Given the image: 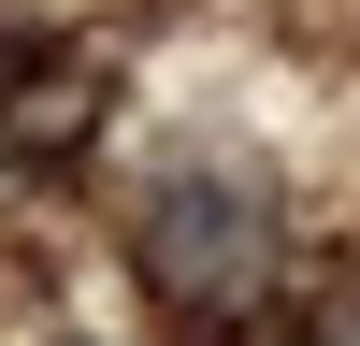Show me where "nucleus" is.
<instances>
[{
  "label": "nucleus",
  "instance_id": "nucleus-1",
  "mask_svg": "<svg viewBox=\"0 0 360 346\" xmlns=\"http://www.w3.org/2000/svg\"><path fill=\"white\" fill-rule=\"evenodd\" d=\"M274 188H259L245 159H173V173H144L130 188V274L159 288V303H188V317H231V303H259L274 288Z\"/></svg>",
  "mask_w": 360,
  "mask_h": 346
},
{
  "label": "nucleus",
  "instance_id": "nucleus-2",
  "mask_svg": "<svg viewBox=\"0 0 360 346\" xmlns=\"http://www.w3.org/2000/svg\"><path fill=\"white\" fill-rule=\"evenodd\" d=\"M317 346H360V288H346V303H332V332H317Z\"/></svg>",
  "mask_w": 360,
  "mask_h": 346
}]
</instances>
